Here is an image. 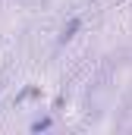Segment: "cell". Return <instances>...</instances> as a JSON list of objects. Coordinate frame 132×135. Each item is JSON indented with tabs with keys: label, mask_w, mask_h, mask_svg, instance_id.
Returning <instances> with one entry per match:
<instances>
[{
	"label": "cell",
	"mask_w": 132,
	"mask_h": 135,
	"mask_svg": "<svg viewBox=\"0 0 132 135\" xmlns=\"http://www.w3.org/2000/svg\"><path fill=\"white\" fill-rule=\"evenodd\" d=\"M79 25H82V19H69V25H63V35H60V38H63V41H69V38L76 35V28H79Z\"/></svg>",
	"instance_id": "cell-1"
}]
</instances>
